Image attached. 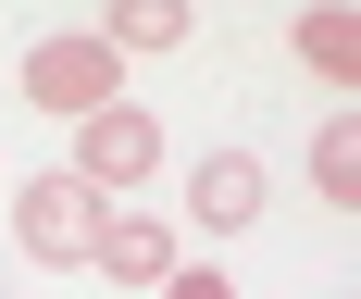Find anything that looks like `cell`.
<instances>
[{
  "label": "cell",
  "instance_id": "cell-9",
  "mask_svg": "<svg viewBox=\"0 0 361 299\" xmlns=\"http://www.w3.org/2000/svg\"><path fill=\"white\" fill-rule=\"evenodd\" d=\"M162 299H237V287H224L212 262H175V287H162Z\"/></svg>",
  "mask_w": 361,
  "mask_h": 299
},
{
  "label": "cell",
  "instance_id": "cell-5",
  "mask_svg": "<svg viewBox=\"0 0 361 299\" xmlns=\"http://www.w3.org/2000/svg\"><path fill=\"white\" fill-rule=\"evenodd\" d=\"M262 200H274V175H262L250 150H212V162L187 175V224H200V237H250Z\"/></svg>",
  "mask_w": 361,
  "mask_h": 299
},
{
  "label": "cell",
  "instance_id": "cell-6",
  "mask_svg": "<svg viewBox=\"0 0 361 299\" xmlns=\"http://www.w3.org/2000/svg\"><path fill=\"white\" fill-rule=\"evenodd\" d=\"M312 187H324V212H361V125L349 112L312 125Z\"/></svg>",
  "mask_w": 361,
  "mask_h": 299
},
{
  "label": "cell",
  "instance_id": "cell-3",
  "mask_svg": "<svg viewBox=\"0 0 361 299\" xmlns=\"http://www.w3.org/2000/svg\"><path fill=\"white\" fill-rule=\"evenodd\" d=\"M75 175L100 187V200H112V187H149V175H162V125H149L137 100L87 112V125H75Z\"/></svg>",
  "mask_w": 361,
  "mask_h": 299
},
{
  "label": "cell",
  "instance_id": "cell-7",
  "mask_svg": "<svg viewBox=\"0 0 361 299\" xmlns=\"http://www.w3.org/2000/svg\"><path fill=\"white\" fill-rule=\"evenodd\" d=\"M187 25H200L187 0H125V13L100 25V50H112V63H125V50H187Z\"/></svg>",
  "mask_w": 361,
  "mask_h": 299
},
{
  "label": "cell",
  "instance_id": "cell-4",
  "mask_svg": "<svg viewBox=\"0 0 361 299\" xmlns=\"http://www.w3.org/2000/svg\"><path fill=\"white\" fill-rule=\"evenodd\" d=\"M87 262H100V274H112V287H137V299H162V287H175V224H162V212H149V200H112V212H100V250H87Z\"/></svg>",
  "mask_w": 361,
  "mask_h": 299
},
{
  "label": "cell",
  "instance_id": "cell-8",
  "mask_svg": "<svg viewBox=\"0 0 361 299\" xmlns=\"http://www.w3.org/2000/svg\"><path fill=\"white\" fill-rule=\"evenodd\" d=\"M299 63H312V75H336V87H349V75H361V37L336 25V13H299Z\"/></svg>",
  "mask_w": 361,
  "mask_h": 299
},
{
  "label": "cell",
  "instance_id": "cell-2",
  "mask_svg": "<svg viewBox=\"0 0 361 299\" xmlns=\"http://www.w3.org/2000/svg\"><path fill=\"white\" fill-rule=\"evenodd\" d=\"M100 212H112V200L87 175H37L25 200H13V237H25V262H87V250H100Z\"/></svg>",
  "mask_w": 361,
  "mask_h": 299
},
{
  "label": "cell",
  "instance_id": "cell-1",
  "mask_svg": "<svg viewBox=\"0 0 361 299\" xmlns=\"http://www.w3.org/2000/svg\"><path fill=\"white\" fill-rule=\"evenodd\" d=\"M25 100L50 112V125H87V112L125 100V63H112L100 37H37L25 50Z\"/></svg>",
  "mask_w": 361,
  "mask_h": 299
}]
</instances>
